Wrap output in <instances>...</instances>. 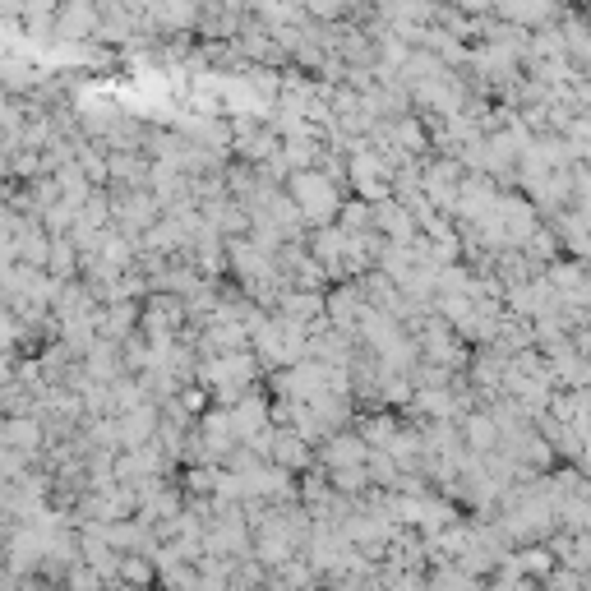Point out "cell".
<instances>
[{
	"instance_id": "obj_1",
	"label": "cell",
	"mask_w": 591,
	"mask_h": 591,
	"mask_svg": "<svg viewBox=\"0 0 591 591\" xmlns=\"http://www.w3.org/2000/svg\"><path fill=\"white\" fill-rule=\"evenodd\" d=\"M97 19H102V10H97V0H65L61 10H56V24H61V37H93Z\"/></svg>"
},
{
	"instance_id": "obj_2",
	"label": "cell",
	"mask_w": 591,
	"mask_h": 591,
	"mask_svg": "<svg viewBox=\"0 0 591 591\" xmlns=\"http://www.w3.org/2000/svg\"><path fill=\"white\" fill-rule=\"evenodd\" d=\"M499 10H504V19H513V24H545V19L555 14V5H550V0H504Z\"/></svg>"
},
{
	"instance_id": "obj_3",
	"label": "cell",
	"mask_w": 591,
	"mask_h": 591,
	"mask_svg": "<svg viewBox=\"0 0 591 591\" xmlns=\"http://www.w3.org/2000/svg\"><path fill=\"white\" fill-rule=\"evenodd\" d=\"M37 439H42V435H37L33 421H19V416H14V421H0V444L19 448V453H33Z\"/></svg>"
}]
</instances>
